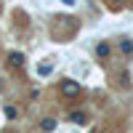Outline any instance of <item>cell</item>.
<instances>
[{
	"instance_id": "obj_1",
	"label": "cell",
	"mask_w": 133,
	"mask_h": 133,
	"mask_svg": "<svg viewBox=\"0 0 133 133\" xmlns=\"http://www.w3.org/2000/svg\"><path fill=\"white\" fill-rule=\"evenodd\" d=\"M61 93L64 96H77V93H80V83H77V80H64L61 83Z\"/></svg>"
},
{
	"instance_id": "obj_2",
	"label": "cell",
	"mask_w": 133,
	"mask_h": 133,
	"mask_svg": "<svg viewBox=\"0 0 133 133\" xmlns=\"http://www.w3.org/2000/svg\"><path fill=\"white\" fill-rule=\"evenodd\" d=\"M69 123H75V125H83V123H85V112H80V109L69 112Z\"/></svg>"
},
{
	"instance_id": "obj_3",
	"label": "cell",
	"mask_w": 133,
	"mask_h": 133,
	"mask_svg": "<svg viewBox=\"0 0 133 133\" xmlns=\"http://www.w3.org/2000/svg\"><path fill=\"white\" fill-rule=\"evenodd\" d=\"M40 128L45 130V133H53V130H56V120H53V117H45V120L40 123Z\"/></svg>"
},
{
	"instance_id": "obj_4",
	"label": "cell",
	"mask_w": 133,
	"mask_h": 133,
	"mask_svg": "<svg viewBox=\"0 0 133 133\" xmlns=\"http://www.w3.org/2000/svg\"><path fill=\"white\" fill-rule=\"evenodd\" d=\"M8 61H11V66H21L24 64V56H21L19 51H14V53H8Z\"/></svg>"
},
{
	"instance_id": "obj_5",
	"label": "cell",
	"mask_w": 133,
	"mask_h": 133,
	"mask_svg": "<svg viewBox=\"0 0 133 133\" xmlns=\"http://www.w3.org/2000/svg\"><path fill=\"white\" fill-rule=\"evenodd\" d=\"M120 51H123L125 56H130V53H133V43L130 40H120Z\"/></svg>"
},
{
	"instance_id": "obj_6",
	"label": "cell",
	"mask_w": 133,
	"mask_h": 133,
	"mask_svg": "<svg viewBox=\"0 0 133 133\" xmlns=\"http://www.w3.org/2000/svg\"><path fill=\"white\" fill-rule=\"evenodd\" d=\"M51 72H53V64H40V66H37V75H40V77H48Z\"/></svg>"
},
{
	"instance_id": "obj_7",
	"label": "cell",
	"mask_w": 133,
	"mask_h": 133,
	"mask_svg": "<svg viewBox=\"0 0 133 133\" xmlns=\"http://www.w3.org/2000/svg\"><path fill=\"white\" fill-rule=\"evenodd\" d=\"M96 56H98V59H107V56H109V45H107V43H101V45L96 48Z\"/></svg>"
},
{
	"instance_id": "obj_8",
	"label": "cell",
	"mask_w": 133,
	"mask_h": 133,
	"mask_svg": "<svg viewBox=\"0 0 133 133\" xmlns=\"http://www.w3.org/2000/svg\"><path fill=\"white\" fill-rule=\"evenodd\" d=\"M3 112H5V117H11V120H14V117L19 115V112H16V107H5V109H3Z\"/></svg>"
},
{
	"instance_id": "obj_9",
	"label": "cell",
	"mask_w": 133,
	"mask_h": 133,
	"mask_svg": "<svg viewBox=\"0 0 133 133\" xmlns=\"http://www.w3.org/2000/svg\"><path fill=\"white\" fill-rule=\"evenodd\" d=\"M61 3H64V5H75V0H61Z\"/></svg>"
},
{
	"instance_id": "obj_10",
	"label": "cell",
	"mask_w": 133,
	"mask_h": 133,
	"mask_svg": "<svg viewBox=\"0 0 133 133\" xmlns=\"http://www.w3.org/2000/svg\"><path fill=\"white\" fill-rule=\"evenodd\" d=\"M117 3H123V0H117Z\"/></svg>"
}]
</instances>
